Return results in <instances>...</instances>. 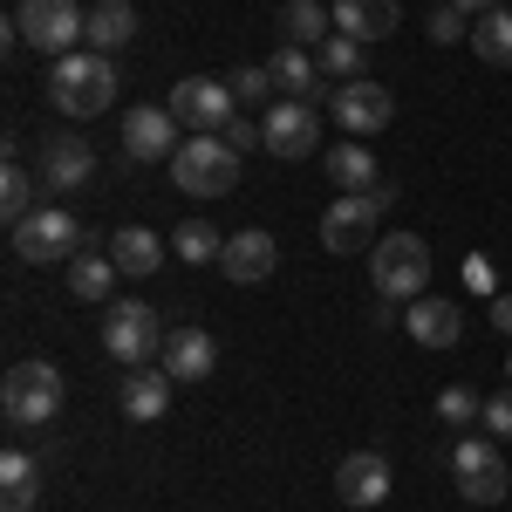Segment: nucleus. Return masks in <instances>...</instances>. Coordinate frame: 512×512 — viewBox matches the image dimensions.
Here are the masks:
<instances>
[{
	"label": "nucleus",
	"mask_w": 512,
	"mask_h": 512,
	"mask_svg": "<svg viewBox=\"0 0 512 512\" xmlns=\"http://www.w3.org/2000/svg\"><path fill=\"white\" fill-rule=\"evenodd\" d=\"M48 96H55L62 117H103L117 103V62L103 48H76L48 69Z\"/></svg>",
	"instance_id": "f257e3e1"
},
{
	"label": "nucleus",
	"mask_w": 512,
	"mask_h": 512,
	"mask_svg": "<svg viewBox=\"0 0 512 512\" xmlns=\"http://www.w3.org/2000/svg\"><path fill=\"white\" fill-rule=\"evenodd\" d=\"M62 396L69 390H62V369L55 362H14L7 383H0V410H7L14 431H41V424H55Z\"/></svg>",
	"instance_id": "f03ea898"
},
{
	"label": "nucleus",
	"mask_w": 512,
	"mask_h": 512,
	"mask_svg": "<svg viewBox=\"0 0 512 512\" xmlns=\"http://www.w3.org/2000/svg\"><path fill=\"white\" fill-rule=\"evenodd\" d=\"M424 280H431V246L417 233H383L376 239V253H369V287H376V301H417Z\"/></svg>",
	"instance_id": "7ed1b4c3"
},
{
	"label": "nucleus",
	"mask_w": 512,
	"mask_h": 512,
	"mask_svg": "<svg viewBox=\"0 0 512 512\" xmlns=\"http://www.w3.org/2000/svg\"><path fill=\"white\" fill-rule=\"evenodd\" d=\"M14 41L62 62V55H76V41H89V7H76V0H21L14 7Z\"/></svg>",
	"instance_id": "20e7f679"
},
{
	"label": "nucleus",
	"mask_w": 512,
	"mask_h": 512,
	"mask_svg": "<svg viewBox=\"0 0 512 512\" xmlns=\"http://www.w3.org/2000/svg\"><path fill=\"white\" fill-rule=\"evenodd\" d=\"M171 178L185 198H226L239 185V151L226 137H185L171 158Z\"/></svg>",
	"instance_id": "39448f33"
},
{
	"label": "nucleus",
	"mask_w": 512,
	"mask_h": 512,
	"mask_svg": "<svg viewBox=\"0 0 512 512\" xmlns=\"http://www.w3.org/2000/svg\"><path fill=\"white\" fill-rule=\"evenodd\" d=\"M76 253H82V226L69 205H35L14 226V260H28V267H69Z\"/></svg>",
	"instance_id": "423d86ee"
},
{
	"label": "nucleus",
	"mask_w": 512,
	"mask_h": 512,
	"mask_svg": "<svg viewBox=\"0 0 512 512\" xmlns=\"http://www.w3.org/2000/svg\"><path fill=\"white\" fill-rule=\"evenodd\" d=\"M103 349L110 362L123 369H151L164 355V321L144 308V301H110V315H103Z\"/></svg>",
	"instance_id": "0eeeda50"
},
{
	"label": "nucleus",
	"mask_w": 512,
	"mask_h": 512,
	"mask_svg": "<svg viewBox=\"0 0 512 512\" xmlns=\"http://www.w3.org/2000/svg\"><path fill=\"white\" fill-rule=\"evenodd\" d=\"M171 117L185 123L192 137H219V130H226V123L239 117V103H233V82L185 76L178 89H171Z\"/></svg>",
	"instance_id": "6e6552de"
},
{
	"label": "nucleus",
	"mask_w": 512,
	"mask_h": 512,
	"mask_svg": "<svg viewBox=\"0 0 512 512\" xmlns=\"http://www.w3.org/2000/svg\"><path fill=\"white\" fill-rule=\"evenodd\" d=\"M451 472H458V492L472 499V506H499L506 499V458H499V444L492 437H458V451H451Z\"/></svg>",
	"instance_id": "1a4fd4ad"
},
{
	"label": "nucleus",
	"mask_w": 512,
	"mask_h": 512,
	"mask_svg": "<svg viewBox=\"0 0 512 512\" xmlns=\"http://www.w3.org/2000/svg\"><path fill=\"white\" fill-rule=\"evenodd\" d=\"M376 219H383L376 192H342L321 212V246L328 253H376Z\"/></svg>",
	"instance_id": "9d476101"
},
{
	"label": "nucleus",
	"mask_w": 512,
	"mask_h": 512,
	"mask_svg": "<svg viewBox=\"0 0 512 512\" xmlns=\"http://www.w3.org/2000/svg\"><path fill=\"white\" fill-rule=\"evenodd\" d=\"M328 117L342 123V130H349V137H369V130H383V123L396 117V96L390 89H383V82H342V89H335V96H328Z\"/></svg>",
	"instance_id": "9b49d317"
},
{
	"label": "nucleus",
	"mask_w": 512,
	"mask_h": 512,
	"mask_svg": "<svg viewBox=\"0 0 512 512\" xmlns=\"http://www.w3.org/2000/svg\"><path fill=\"white\" fill-rule=\"evenodd\" d=\"M260 130H267V151H274V158H315V151H321L315 103H287V96H280L274 110L260 117Z\"/></svg>",
	"instance_id": "f8f14e48"
},
{
	"label": "nucleus",
	"mask_w": 512,
	"mask_h": 512,
	"mask_svg": "<svg viewBox=\"0 0 512 512\" xmlns=\"http://www.w3.org/2000/svg\"><path fill=\"white\" fill-rule=\"evenodd\" d=\"M390 458L383 451H349L342 465H335V499L342 506H355V512H369V506H383L390 499Z\"/></svg>",
	"instance_id": "ddd939ff"
},
{
	"label": "nucleus",
	"mask_w": 512,
	"mask_h": 512,
	"mask_svg": "<svg viewBox=\"0 0 512 512\" xmlns=\"http://www.w3.org/2000/svg\"><path fill=\"white\" fill-rule=\"evenodd\" d=\"M123 151L130 158H178V117H171V103H137V110H123Z\"/></svg>",
	"instance_id": "4468645a"
},
{
	"label": "nucleus",
	"mask_w": 512,
	"mask_h": 512,
	"mask_svg": "<svg viewBox=\"0 0 512 512\" xmlns=\"http://www.w3.org/2000/svg\"><path fill=\"white\" fill-rule=\"evenodd\" d=\"M89 178H96V151L82 144L76 130L41 137V185H48V192H82Z\"/></svg>",
	"instance_id": "2eb2a0df"
},
{
	"label": "nucleus",
	"mask_w": 512,
	"mask_h": 512,
	"mask_svg": "<svg viewBox=\"0 0 512 512\" xmlns=\"http://www.w3.org/2000/svg\"><path fill=\"white\" fill-rule=\"evenodd\" d=\"M403 328H410V342H417V349H458L465 315H458V301H431V294H417V301H410V315H403Z\"/></svg>",
	"instance_id": "dca6fc26"
},
{
	"label": "nucleus",
	"mask_w": 512,
	"mask_h": 512,
	"mask_svg": "<svg viewBox=\"0 0 512 512\" xmlns=\"http://www.w3.org/2000/svg\"><path fill=\"white\" fill-rule=\"evenodd\" d=\"M117 403H123V417H130V424H158L164 410H171V369H164V362L130 369V376H123V390H117Z\"/></svg>",
	"instance_id": "f3484780"
},
{
	"label": "nucleus",
	"mask_w": 512,
	"mask_h": 512,
	"mask_svg": "<svg viewBox=\"0 0 512 512\" xmlns=\"http://www.w3.org/2000/svg\"><path fill=\"white\" fill-rule=\"evenodd\" d=\"M274 260H280L274 233L246 226V233H233V239H226V260H219V274H226V280H239V287H253V280H267V274H274Z\"/></svg>",
	"instance_id": "a211bd4d"
},
{
	"label": "nucleus",
	"mask_w": 512,
	"mask_h": 512,
	"mask_svg": "<svg viewBox=\"0 0 512 512\" xmlns=\"http://www.w3.org/2000/svg\"><path fill=\"white\" fill-rule=\"evenodd\" d=\"M158 362L171 369V383H205V376H212V362H219V349H212V335H205V328H171Z\"/></svg>",
	"instance_id": "6ab92c4d"
},
{
	"label": "nucleus",
	"mask_w": 512,
	"mask_h": 512,
	"mask_svg": "<svg viewBox=\"0 0 512 512\" xmlns=\"http://www.w3.org/2000/svg\"><path fill=\"white\" fill-rule=\"evenodd\" d=\"M403 7L396 0H335V35H355V41H390Z\"/></svg>",
	"instance_id": "aec40b11"
},
{
	"label": "nucleus",
	"mask_w": 512,
	"mask_h": 512,
	"mask_svg": "<svg viewBox=\"0 0 512 512\" xmlns=\"http://www.w3.org/2000/svg\"><path fill=\"white\" fill-rule=\"evenodd\" d=\"M110 260H117L123 280H151L164 267V239L151 233V226H123V233L110 239Z\"/></svg>",
	"instance_id": "412c9836"
},
{
	"label": "nucleus",
	"mask_w": 512,
	"mask_h": 512,
	"mask_svg": "<svg viewBox=\"0 0 512 512\" xmlns=\"http://www.w3.org/2000/svg\"><path fill=\"white\" fill-rule=\"evenodd\" d=\"M130 41H137V0H96L89 7V48L117 55Z\"/></svg>",
	"instance_id": "4be33fe9"
},
{
	"label": "nucleus",
	"mask_w": 512,
	"mask_h": 512,
	"mask_svg": "<svg viewBox=\"0 0 512 512\" xmlns=\"http://www.w3.org/2000/svg\"><path fill=\"white\" fill-rule=\"evenodd\" d=\"M321 171L342 185V192H376V151L349 137V144H335V151H321Z\"/></svg>",
	"instance_id": "5701e85b"
},
{
	"label": "nucleus",
	"mask_w": 512,
	"mask_h": 512,
	"mask_svg": "<svg viewBox=\"0 0 512 512\" xmlns=\"http://www.w3.org/2000/svg\"><path fill=\"white\" fill-rule=\"evenodd\" d=\"M267 76H274V96H287V103H308L315 96V76H321V62L308 55V48H280L274 62H267Z\"/></svg>",
	"instance_id": "b1692460"
},
{
	"label": "nucleus",
	"mask_w": 512,
	"mask_h": 512,
	"mask_svg": "<svg viewBox=\"0 0 512 512\" xmlns=\"http://www.w3.org/2000/svg\"><path fill=\"white\" fill-rule=\"evenodd\" d=\"M41 499V465L28 451H7L0 458V512H35Z\"/></svg>",
	"instance_id": "393cba45"
},
{
	"label": "nucleus",
	"mask_w": 512,
	"mask_h": 512,
	"mask_svg": "<svg viewBox=\"0 0 512 512\" xmlns=\"http://www.w3.org/2000/svg\"><path fill=\"white\" fill-rule=\"evenodd\" d=\"M280 35L294 41V48H321V41L335 35V7H328V0H287Z\"/></svg>",
	"instance_id": "a878e982"
},
{
	"label": "nucleus",
	"mask_w": 512,
	"mask_h": 512,
	"mask_svg": "<svg viewBox=\"0 0 512 512\" xmlns=\"http://www.w3.org/2000/svg\"><path fill=\"white\" fill-rule=\"evenodd\" d=\"M117 260H110V253H76V260H69V294H76V301H110V294H117Z\"/></svg>",
	"instance_id": "bb28decb"
},
{
	"label": "nucleus",
	"mask_w": 512,
	"mask_h": 512,
	"mask_svg": "<svg viewBox=\"0 0 512 512\" xmlns=\"http://www.w3.org/2000/svg\"><path fill=\"white\" fill-rule=\"evenodd\" d=\"M472 48L485 69H512V7H492L485 21H472Z\"/></svg>",
	"instance_id": "cd10ccee"
},
{
	"label": "nucleus",
	"mask_w": 512,
	"mask_h": 512,
	"mask_svg": "<svg viewBox=\"0 0 512 512\" xmlns=\"http://www.w3.org/2000/svg\"><path fill=\"white\" fill-rule=\"evenodd\" d=\"M171 253H178V260H192V267H205V260L219 267V260H226V239L212 233V219H185V226L171 233Z\"/></svg>",
	"instance_id": "c85d7f7f"
},
{
	"label": "nucleus",
	"mask_w": 512,
	"mask_h": 512,
	"mask_svg": "<svg viewBox=\"0 0 512 512\" xmlns=\"http://www.w3.org/2000/svg\"><path fill=\"white\" fill-rule=\"evenodd\" d=\"M28 212H35V178H28V164H21V158H7V171H0V219L21 226Z\"/></svg>",
	"instance_id": "c756f323"
},
{
	"label": "nucleus",
	"mask_w": 512,
	"mask_h": 512,
	"mask_svg": "<svg viewBox=\"0 0 512 512\" xmlns=\"http://www.w3.org/2000/svg\"><path fill=\"white\" fill-rule=\"evenodd\" d=\"M315 62H321V76L355 82V69H362V41H355V35H328V41L315 48Z\"/></svg>",
	"instance_id": "7c9ffc66"
},
{
	"label": "nucleus",
	"mask_w": 512,
	"mask_h": 512,
	"mask_svg": "<svg viewBox=\"0 0 512 512\" xmlns=\"http://www.w3.org/2000/svg\"><path fill=\"white\" fill-rule=\"evenodd\" d=\"M478 417H485V403H478V390H465V383L437 390V424H478Z\"/></svg>",
	"instance_id": "2f4dec72"
},
{
	"label": "nucleus",
	"mask_w": 512,
	"mask_h": 512,
	"mask_svg": "<svg viewBox=\"0 0 512 512\" xmlns=\"http://www.w3.org/2000/svg\"><path fill=\"white\" fill-rule=\"evenodd\" d=\"M233 103L239 110H260V96H274V76H267V69H233Z\"/></svg>",
	"instance_id": "473e14b6"
},
{
	"label": "nucleus",
	"mask_w": 512,
	"mask_h": 512,
	"mask_svg": "<svg viewBox=\"0 0 512 512\" xmlns=\"http://www.w3.org/2000/svg\"><path fill=\"white\" fill-rule=\"evenodd\" d=\"M424 28H431V41H472V21H465V14H458L451 0H437V7H431V21H424Z\"/></svg>",
	"instance_id": "72a5a7b5"
},
{
	"label": "nucleus",
	"mask_w": 512,
	"mask_h": 512,
	"mask_svg": "<svg viewBox=\"0 0 512 512\" xmlns=\"http://www.w3.org/2000/svg\"><path fill=\"white\" fill-rule=\"evenodd\" d=\"M219 137H226V144H233L239 158H246V151H260V144H267V130H260V123L246 117V110H239V117L226 123V130H219Z\"/></svg>",
	"instance_id": "f704fd0d"
},
{
	"label": "nucleus",
	"mask_w": 512,
	"mask_h": 512,
	"mask_svg": "<svg viewBox=\"0 0 512 512\" xmlns=\"http://www.w3.org/2000/svg\"><path fill=\"white\" fill-rule=\"evenodd\" d=\"M492 437H512V390H499V396H485V417H478Z\"/></svg>",
	"instance_id": "c9c22d12"
},
{
	"label": "nucleus",
	"mask_w": 512,
	"mask_h": 512,
	"mask_svg": "<svg viewBox=\"0 0 512 512\" xmlns=\"http://www.w3.org/2000/svg\"><path fill=\"white\" fill-rule=\"evenodd\" d=\"M465 287H472V294H485V301L499 294V280H492V260H485V253H472V260H465Z\"/></svg>",
	"instance_id": "e433bc0d"
},
{
	"label": "nucleus",
	"mask_w": 512,
	"mask_h": 512,
	"mask_svg": "<svg viewBox=\"0 0 512 512\" xmlns=\"http://www.w3.org/2000/svg\"><path fill=\"white\" fill-rule=\"evenodd\" d=\"M492 328H506V335H512V294H492Z\"/></svg>",
	"instance_id": "4c0bfd02"
},
{
	"label": "nucleus",
	"mask_w": 512,
	"mask_h": 512,
	"mask_svg": "<svg viewBox=\"0 0 512 512\" xmlns=\"http://www.w3.org/2000/svg\"><path fill=\"white\" fill-rule=\"evenodd\" d=\"M451 7H458V14H465V21H485V14H492V7H499V0H451Z\"/></svg>",
	"instance_id": "58836bf2"
},
{
	"label": "nucleus",
	"mask_w": 512,
	"mask_h": 512,
	"mask_svg": "<svg viewBox=\"0 0 512 512\" xmlns=\"http://www.w3.org/2000/svg\"><path fill=\"white\" fill-rule=\"evenodd\" d=\"M506 376H512V355H506Z\"/></svg>",
	"instance_id": "ea45409f"
}]
</instances>
